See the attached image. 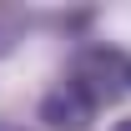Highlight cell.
<instances>
[{
	"mask_svg": "<svg viewBox=\"0 0 131 131\" xmlns=\"http://www.w3.org/2000/svg\"><path fill=\"white\" fill-rule=\"evenodd\" d=\"M66 86H76L91 106H111V101L131 86V61L121 56V50L91 46V50H81V56L71 61V81Z\"/></svg>",
	"mask_w": 131,
	"mask_h": 131,
	"instance_id": "cell-1",
	"label": "cell"
},
{
	"mask_svg": "<svg viewBox=\"0 0 131 131\" xmlns=\"http://www.w3.org/2000/svg\"><path fill=\"white\" fill-rule=\"evenodd\" d=\"M40 116H46L50 126H61V131H86V126H91V116H96V106H91L76 86L61 81L46 101H40Z\"/></svg>",
	"mask_w": 131,
	"mask_h": 131,
	"instance_id": "cell-2",
	"label": "cell"
},
{
	"mask_svg": "<svg viewBox=\"0 0 131 131\" xmlns=\"http://www.w3.org/2000/svg\"><path fill=\"white\" fill-rule=\"evenodd\" d=\"M116 131H131V116H126V121H121V126H116Z\"/></svg>",
	"mask_w": 131,
	"mask_h": 131,
	"instance_id": "cell-3",
	"label": "cell"
},
{
	"mask_svg": "<svg viewBox=\"0 0 131 131\" xmlns=\"http://www.w3.org/2000/svg\"><path fill=\"white\" fill-rule=\"evenodd\" d=\"M5 46H10V40H5V35H0V50H5Z\"/></svg>",
	"mask_w": 131,
	"mask_h": 131,
	"instance_id": "cell-4",
	"label": "cell"
}]
</instances>
